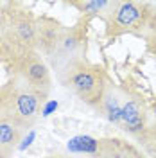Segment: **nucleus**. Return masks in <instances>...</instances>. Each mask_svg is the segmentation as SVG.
<instances>
[{
  "mask_svg": "<svg viewBox=\"0 0 156 158\" xmlns=\"http://www.w3.org/2000/svg\"><path fill=\"white\" fill-rule=\"evenodd\" d=\"M101 142L102 140H97V138L88 137V135H79V137H74L72 140H68V151L83 153V155H99Z\"/></svg>",
  "mask_w": 156,
  "mask_h": 158,
  "instance_id": "obj_7",
  "label": "nucleus"
},
{
  "mask_svg": "<svg viewBox=\"0 0 156 158\" xmlns=\"http://www.w3.org/2000/svg\"><path fill=\"white\" fill-rule=\"evenodd\" d=\"M9 155H11V149L0 146V158H9Z\"/></svg>",
  "mask_w": 156,
  "mask_h": 158,
  "instance_id": "obj_13",
  "label": "nucleus"
},
{
  "mask_svg": "<svg viewBox=\"0 0 156 158\" xmlns=\"http://www.w3.org/2000/svg\"><path fill=\"white\" fill-rule=\"evenodd\" d=\"M126 102V97L118 92L117 88H113L111 85L106 86V92L99 102V111L104 118H108L113 124H120V115H122V106Z\"/></svg>",
  "mask_w": 156,
  "mask_h": 158,
  "instance_id": "obj_6",
  "label": "nucleus"
},
{
  "mask_svg": "<svg viewBox=\"0 0 156 158\" xmlns=\"http://www.w3.org/2000/svg\"><path fill=\"white\" fill-rule=\"evenodd\" d=\"M118 126L124 131H127L129 135H133L137 138L140 137L147 129V113H146L144 102L135 97H126Z\"/></svg>",
  "mask_w": 156,
  "mask_h": 158,
  "instance_id": "obj_4",
  "label": "nucleus"
},
{
  "mask_svg": "<svg viewBox=\"0 0 156 158\" xmlns=\"http://www.w3.org/2000/svg\"><path fill=\"white\" fill-rule=\"evenodd\" d=\"M146 36H147V40L151 41V45L156 49V13L151 16V18H149V22H147Z\"/></svg>",
  "mask_w": 156,
  "mask_h": 158,
  "instance_id": "obj_10",
  "label": "nucleus"
},
{
  "mask_svg": "<svg viewBox=\"0 0 156 158\" xmlns=\"http://www.w3.org/2000/svg\"><path fill=\"white\" fill-rule=\"evenodd\" d=\"M147 4L140 2H115V7L108 18V27L113 34L140 32L147 27Z\"/></svg>",
  "mask_w": 156,
  "mask_h": 158,
  "instance_id": "obj_3",
  "label": "nucleus"
},
{
  "mask_svg": "<svg viewBox=\"0 0 156 158\" xmlns=\"http://www.w3.org/2000/svg\"><path fill=\"white\" fill-rule=\"evenodd\" d=\"M138 140H140V144L144 146V151H146L147 155L151 158H156V126L154 128H147L140 137H138Z\"/></svg>",
  "mask_w": 156,
  "mask_h": 158,
  "instance_id": "obj_9",
  "label": "nucleus"
},
{
  "mask_svg": "<svg viewBox=\"0 0 156 158\" xmlns=\"http://www.w3.org/2000/svg\"><path fill=\"white\" fill-rule=\"evenodd\" d=\"M23 79L29 85L31 90H34L39 95H45L50 88V74L47 65L38 58L27 59V65L23 69Z\"/></svg>",
  "mask_w": 156,
  "mask_h": 158,
  "instance_id": "obj_5",
  "label": "nucleus"
},
{
  "mask_svg": "<svg viewBox=\"0 0 156 158\" xmlns=\"http://www.w3.org/2000/svg\"><path fill=\"white\" fill-rule=\"evenodd\" d=\"M59 79L74 95L90 106H99L108 86L102 70L83 58L59 69Z\"/></svg>",
  "mask_w": 156,
  "mask_h": 158,
  "instance_id": "obj_1",
  "label": "nucleus"
},
{
  "mask_svg": "<svg viewBox=\"0 0 156 158\" xmlns=\"http://www.w3.org/2000/svg\"><path fill=\"white\" fill-rule=\"evenodd\" d=\"M22 138V128L6 118H0V146L13 149Z\"/></svg>",
  "mask_w": 156,
  "mask_h": 158,
  "instance_id": "obj_8",
  "label": "nucleus"
},
{
  "mask_svg": "<svg viewBox=\"0 0 156 158\" xmlns=\"http://www.w3.org/2000/svg\"><path fill=\"white\" fill-rule=\"evenodd\" d=\"M34 137H36V135H34V131H31V133H29V137L25 138V142H23V144H20V149H25L27 146H31V142L34 140Z\"/></svg>",
  "mask_w": 156,
  "mask_h": 158,
  "instance_id": "obj_12",
  "label": "nucleus"
},
{
  "mask_svg": "<svg viewBox=\"0 0 156 158\" xmlns=\"http://www.w3.org/2000/svg\"><path fill=\"white\" fill-rule=\"evenodd\" d=\"M41 95L36 94L34 90H31L27 85L25 88L13 90L7 99H4V115L2 118L9 120L13 124H16L18 128H25L36 118L39 110V101Z\"/></svg>",
  "mask_w": 156,
  "mask_h": 158,
  "instance_id": "obj_2",
  "label": "nucleus"
},
{
  "mask_svg": "<svg viewBox=\"0 0 156 158\" xmlns=\"http://www.w3.org/2000/svg\"><path fill=\"white\" fill-rule=\"evenodd\" d=\"M153 115H154V120H156V104H154V108H153Z\"/></svg>",
  "mask_w": 156,
  "mask_h": 158,
  "instance_id": "obj_14",
  "label": "nucleus"
},
{
  "mask_svg": "<svg viewBox=\"0 0 156 158\" xmlns=\"http://www.w3.org/2000/svg\"><path fill=\"white\" fill-rule=\"evenodd\" d=\"M56 108H58V102H56V101H49V102L43 106V110H41V115H43V117H49L52 111H56Z\"/></svg>",
  "mask_w": 156,
  "mask_h": 158,
  "instance_id": "obj_11",
  "label": "nucleus"
}]
</instances>
